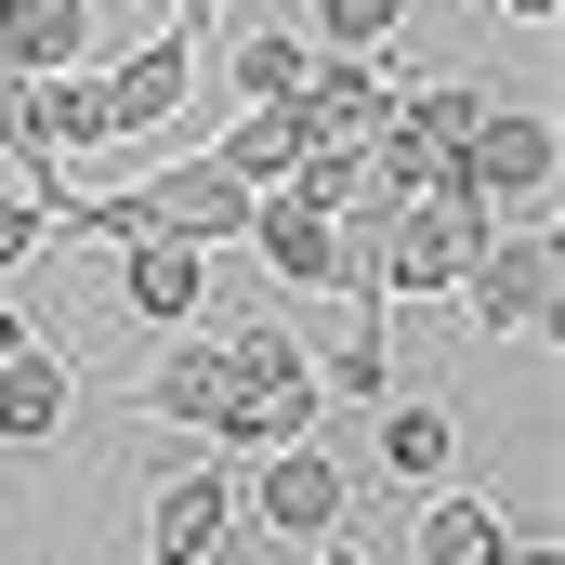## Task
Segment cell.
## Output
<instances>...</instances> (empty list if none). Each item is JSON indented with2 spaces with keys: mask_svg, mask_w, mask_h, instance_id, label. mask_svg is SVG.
Masks as SVG:
<instances>
[{
  "mask_svg": "<svg viewBox=\"0 0 565 565\" xmlns=\"http://www.w3.org/2000/svg\"><path fill=\"white\" fill-rule=\"evenodd\" d=\"M119 316H145V329L211 316V250H184V237H132V250H119Z\"/></svg>",
  "mask_w": 565,
  "mask_h": 565,
  "instance_id": "obj_11",
  "label": "cell"
},
{
  "mask_svg": "<svg viewBox=\"0 0 565 565\" xmlns=\"http://www.w3.org/2000/svg\"><path fill=\"white\" fill-rule=\"evenodd\" d=\"M184 106H198V40H184V26H158L145 53H119V66H106V132H119V145L171 132Z\"/></svg>",
  "mask_w": 565,
  "mask_h": 565,
  "instance_id": "obj_7",
  "label": "cell"
},
{
  "mask_svg": "<svg viewBox=\"0 0 565 565\" xmlns=\"http://www.w3.org/2000/svg\"><path fill=\"white\" fill-rule=\"evenodd\" d=\"M395 119H408V132H434V145H460L473 119H487V93H473V79H422V93H395Z\"/></svg>",
  "mask_w": 565,
  "mask_h": 565,
  "instance_id": "obj_22",
  "label": "cell"
},
{
  "mask_svg": "<svg viewBox=\"0 0 565 565\" xmlns=\"http://www.w3.org/2000/svg\"><path fill=\"white\" fill-rule=\"evenodd\" d=\"M513 565H565V553H553V540H526V526H513Z\"/></svg>",
  "mask_w": 565,
  "mask_h": 565,
  "instance_id": "obj_27",
  "label": "cell"
},
{
  "mask_svg": "<svg viewBox=\"0 0 565 565\" xmlns=\"http://www.w3.org/2000/svg\"><path fill=\"white\" fill-rule=\"evenodd\" d=\"M224 526H237V473H224V460H184V473L145 500V565H211Z\"/></svg>",
  "mask_w": 565,
  "mask_h": 565,
  "instance_id": "obj_9",
  "label": "cell"
},
{
  "mask_svg": "<svg viewBox=\"0 0 565 565\" xmlns=\"http://www.w3.org/2000/svg\"><path fill=\"white\" fill-rule=\"evenodd\" d=\"M198 158H211L224 184H250V198H277V184H289V158H302V119H289V106H237V119H224V132L198 145Z\"/></svg>",
  "mask_w": 565,
  "mask_h": 565,
  "instance_id": "obj_14",
  "label": "cell"
},
{
  "mask_svg": "<svg viewBox=\"0 0 565 565\" xmlns=\"http://www.w3.org/2000/svg\"><path fill=\"white\" fill-rule=\"evenodd\" d=\"M26 342H40V329H26V302H0V369H13Z\"/></svg>",
  "mask_w": 565,
  "mask_h": 565,
  "instance_id": "obj_24",
  "label": "cell"
},
{
  "mask_svg": "<svg viewBox=\"0 0 565 565\" xmlns=\"http://www.w3.org/2000/svg\"><path fill=\"white\" fill-rule=\"evenodd\" d=\"M237 513L289 540V553H316V540H342L355 526V460L329 447V434H302V447H264V473L237 487Z\"/></svg>",
  "mask_w": 565,
  "mask_h": 565,
  "instance_id": "obj_3",
  "label": "cell"
},
{
  "mask_svg": "<svg viewBox=\"0 0 565 565\" xmlns=\"http://www.w3.org/2000/svg\"><path fill=\"white\" fill-rule=\"evenodd\" d=\"M66 422H79V369H66L53 342H26V355L0 369V447H53Z\"/></svg>",
  "mask_w": 565,
  "mask_h": 565,
  "instance_id": "obj_12",
  "label": "cell"
},
{
  "mask_svg": "<svg viewBox=\"0 0 565 565\" xmlns=\"http://www.w3.org/2000/svg\"><path fill=\"white\" fill-rule=\"evenodd\" d=\"M132 198H145V237H184V250H224V237H250V211H264V198L224 184L211 158H171V171L132 184Z\"/></svg>",
  "mask_w": 565,
  "mask_h": 565,
  "instance_id": "obj_8",
  "label": "cell"
},
{
  "mask_svg": "<svg viewBox=\"0 0 565 565\" xmlns=\"http://www.w3.org/2000/svg\"><path fill=\"white\" fill-rule=\"evenodd\" d=\"M289 119H302V145H369L395 119V79H382L369 53H316V79L289 93Z\"/></svg>",
  "mask_w": 565,
  "mask_h": 565,
  "instance_id": "obj_10",
  "label": "cell"
},
{
  "mask_svg": "<svg viewBox=\"0 0 565 565\" xmlns=\"http://www.w3.org/2000/svg\"><path fill=\"white\" fill-rule=\"evenodd\" d=\"M553 171H565L553 106H513V93H487V119L460 132V171H447V198H460V211H487V224H540Z\"/></svg>",
  "mask_w": 565,
  "mask_h": 565,
  "instance_id": "obj_2",
  "label": "cell"
},
{
  "mask_svg": "<svg viewBox=\"0 0 565 565\" xmlns=\"http://www.w3.org/2000/svg\"><path fill=\"white\" fill-rule=\"evenodd\" d=\"M487 13H500V26H553L565 0H487Z\"/></svg>",
  "mask_w": 565,
  "mask_h": 565,
  "instance_id": "obj_25",
  "label": "cell"
},
{
  "mask_svg": "<svg viewBox=\"0 0 565 565\" xmlns=\"http://www.w3.org/2000/svg\"><path fill=\"white\" fill-rule=\"evenodd\" d=\"M316 395L382 408V395H395V329H382V316H342V329H329V355H316Z\"/></svg>",
  "mask_w": 565,
  "mask_h": 565,
  "instance_id": "obj_15",
  "label": "cell"
},
{
  "mask_svg": "<svg viewBox=\"0 0 565 565\" xmlns=\"http://www.w3.org/2000/svg\"><path fill=\"white\" fill-rule=\"evenodd\" d=\"M447 302H460V329H473V342H526V329L565 302V250H553V224H500Z\"/></svg>",
  "mask_w": 565,
  "mask_h": 565,
  "instance_id": "obj_4",
  "label": "cell"
},
{
  "mask_svg": "<svg viewBox=\"0 0 565 565\" xmlns=\"http://www.w3.org/2000/svg\"><path fill=\"white\" fill-rule=\"evenodd\" d=\"M26 264H40V211H26V198H13V184H0V289L26 277Z\"/></svg>",
  "mask_w": 565,
  "mask_h": 565,
  "instance_id": "obj_23",
  "label": "cell"
},
{
  "mask_svg": "<svg viewBox=\"0 0 565 565\" xmlns=\"http://www.w3.org/2000/svg\"><path fill=\"white\" fill-rule=\"evenodd\" d=\"M277 198H289V211H316V224H355V211H369V145H302Z\"/></svg>",
  "mask_w": 565,
  "mask_h": 565,
  "instance_id": "obj_17",
  "label": "cell"
},
{
  "mask_svg": "<svg viewBox=\"0 0 565 565\" xmlns=\"http://www.w3.org/2000/svg\"><path fill=\"white\" fill-rule=\"evenodd\" d=\"M408 553L422 565H513V513L500 500H460V487H434L422 526H408Z\"/></svg>",
  "mask_w": 565,
  "mask_h": 565,
  "instance_id": "obj_13",
  "label": "cell"
},
{
  "mask_svg": "<svg viewBox=\"0 0 565 565\" xmlns=\"http://www.w3.org/2000/svg\"><path fill=\"white\" fill-rule=\"evenodd\" d=\"M132 408H145V422H171V434H211V447H224L250 395H237V369H224V342H211V329H171V342L145 355Z\"/></svg>",
  "mask_w": 565,
  "mask_h": 565,
  "instance_id": "obj_6",
  "label": "cell"
},
{
  "mask_svg": "<svg viewBox=\"0 0 565 565\" xmlns=\"http://www.w3.org/2000/svg\"><path fill=\"white\" fill-rule=\"evenodd\" d=\"M0 171H13V184H40V171H53V132H40V79H13V66H0Z\"/></svg>",
  "mask_w": 565,
  "mask_h": 565,
  "instance_id": "obj_21",
  "label": "cell"
},
{
  "mask_svg": "<svg viewBox=\"0 0 565 565\" xmlns=\"http://www.w3.org/2000/svg\"><path fill=\"white\" fill-rule=\"evenodd\" d=\"M198 13H224V0H171V26H198Z\"/></svg>",
  "mask_w": 565,
  "mask_h": 565,
  "instance_id": "obj_28",
  "label": "cell"
},
{
  "mask_svg": "<svg viewBox=\"0 0 565 565\" xmlns=\"http://www.w3.org/2000/svg\"><path fill=\"white\" fill-rule=\"evenodd\" d=\"M250 250H264V277H277V289H329V224H316V211H289V198L250 211Z\"/></svg>",
  "mask_w": 565,
  "mask_h": 565,
  "instance_id": "obj_18",
  "label": "cell"
},
{
  "mask_svg": "<svg viewBox=\"0 0 565 565\" xmlns=\"http://www.w3.org/2000/svg\"><path fill=\"white\" fill-rule=\"evenodd\" d=\"M302 565H382V553H355V540H316V553H302Z\"/></svg>",
  "mask_w": 565,
  "mask_h": 565,
  "instance_id": "obj_26",
  "label": "cell"
},
{
  "mask_svg": "<svg viewBox=\"0 0 565 565\" xmlns=\"http://www.w3.org/2000/svg\"><path fill=\"white\" fill-rule=\"evenodd\" d=\"M487 237H500V224L460 211V198H408V211H382V302H447V289L473 277Z\"/></svg>",
  "mask_w": 565,
  "mask_h": 565,
  "instance_id": "obj_5",
  "label": "cell"
},
{
  "mask_svg": "<svg viewBox=\"0 0 565 565\" xmlns=\"http://www.w3.org/2000/svg\"><path fill=\"white\" fill-rule=\"evenodd\" d=\"M224 79H237V106H289V93H302V79H316V40H302V26H250V40H237V53H224Z\"/></svg>",
  "mask_w": 565,
  "mask_h": 565,
  "instance_id": "obj_16",
  "label": "cell"
},
{
  "mask_svg": "<svg viewBox=\"0 0 565 565\" xmlns=\"http://www.w3.org/2000/svg\"><path fill=\"white\" fill-rule=\"evenodd\" d=\"M395 26H408V0H302V40H316V53H369V66H382Z\"/></svg>",
  "mask_w": 565,
  "mask_h": 565,
  "instance_id": "obj_20",
  "label": "cell"
},
{
  "mask_svg": "<svg viewBox=\"0 0 565 565\" xmlns=\"http://www.w3.org/2000/svg\"><path fill=\"white\" fill-rule=\"evenodd\" d=\"M211 342H224V369H237V395H250L224 447H250V460H264V447H302V434L329 422V395H316V342L289 329L277 302H264V316H237V329H211Z\"/></svg>",
  "mask_w": 565,
  "mask_h": 565,
  "instance_id": "obj_1",
  "label": "cell"
},
{
  "mask_svg": "<svg viewBox=\"0 0 565 565\" xmlns=\"http://www.w3.org/2000/svg\"><path fill=\"white\" fill-rule=\"evenodd\" d=\"M447 447H460V408L408 395V408L382 422V473H395V487H434V473H447Z\"/></svg>",
  "mask_w": 565,
  "mask_h": 565,
  "instance_id": "obj_19",
  "label": "cell"
}]
</instances>
